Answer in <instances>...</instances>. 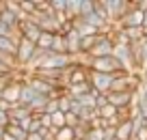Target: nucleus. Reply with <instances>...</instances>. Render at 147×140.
<instances>
[{
    "label": "nucleus",
    "instance_id": "36",
    "mask_svg": "<svg viewBox=\"0 0 147 140\" xmlns=\"http://www.w3.org/2000/svg\"><path fill=\"white\" fill-rule=\"evenodd\" d=\"M115 140H119V138H115Z\"/></svg>",
    "mask_w": 147,
    "mask_h": 140
},
{
    "label": "nucleus",
    "instance_id": "33",
    "mask_svg": "<svg viewBox=\"0 0 147 140\" xmlns=\"http://www.w3.org/2000/svg\"><path fill=\"white\" fill-rule=\"evenodd\" d=\"M134 7H136L138 11L145 13V11H147V0H134Z\"/></svg>",
    "mask_w": 147,
    "mask_h": 140
},
{
    "label": "nucleus",
    "instance_id": "19",
    "mask_svg": "<svg viewBox=\"0 0 147 140\" xmlns=\"http://www.w3.org/2000/svg\"><path fill=\"white\" fill-rule=\"evenodd\" d=\"M52 39H54V32H41L39 41H37V48H39V50H43V52H50Z\"/></svg>",
    "mask_w": 147,
    "mask_h": 140
},
{
    "label": "nucleus",
    "instance_id": "21",
    "mask_svg": "<svg viewBox=\"0 0 147 140\" xmlns=\"http://www.w3.org/2000/svg\"><path fill=\"white\" fill-rule=\"evenodd\" d=\"M67 15L71 19L80 17V0H67Z\"/></svg>",
    "mask_w": 147,
    "mask_h": 140
},
{
    "label": "nucleus",
    "instance_id": "16",
    "mask_svg": "<svg viewBox=\"0 0 147 140\" xmlns=\"http://www.w3.org/2000/svg\"><path fill=\"white\" fill-rule=\"evenodd\" d=\"M50 52H54V54H67V41H65V35H61V32L54 35Z\"/></svg>",
    "mask_w": 147,
    "mask_h": 140
},
{
    "label": "nucleus",
    "instance_id": "12",
    "mask_svg": "<svg viewBox=\"0 0 147 140\" xmlns=\"http://www.w3.org/2000/svg\"><path fill=\"white\" fill-rule=\"evenodd\" d=\"M22 84L24 82L22 80H13L9 86H5V90L0 93V99H5V101H9V104H20V93H22Z\"/></svg>",
    "mask_w": 147,
    "mask_h": 140
},
{
    "label": "nucleus",
    "instance_id": "25",
    "mask_svg": "<svg viewBox=\"0 0 147 140\" xmlns=\"http://www.w3.org/2000/svg\"><path fill=\"white\" fill-rule=\"evenodd\" d=\"M63 127H65V114L63 112L52 114V129H63Z\"/></svg>",
    "mask_w": 147,
    "mask_h": 140
},
{
    "label": "nucleus",
    "instance_id": "13",
    "mask_svg": "<svg viewBox=\"0 0 147 140\" xmlns=\"http://www.w3.org/2000/svg\"><path fill=\"white\" fill-rule=\"evenodd\" d=\"M117 138L119 140H134V123L132 119H125L117 127Z\"/></svg>",
    "mask_w": 147,
    "mask_h": 140
},
{
    "label": "nucleus",
    "instance_id": "11",
    "mask_svg": "<svg viewBox=\"0 0 147 140\" xmlns=\"http://www.w3.org/2000/svg\"><path fill=\"white\" fill-rule=\"evenodd\" d=\"M18 32H20V37H24V39L32 41V43L37 45V41H39V37H41V32H43V30L39 28V24H35L32 19H24V22L20 24Z\"/></svg>",
    "mask_w": 147,
    "mask_h": 140
},
{
    "label": "nucleus",
    "instance_id": "8",
    "mask_svg": "<svg viewBox=\"0 0 147 140\" xmlns=\"http://www.w3.org/2000/svg\"><path fill=\"white\" fill-rule=\"evenodd\" d=\"M89 76H91L89 67H84V65L76 63V58H74V65L67 69V86L82 84V82H89Z\"/></svg>",
    "mask_w": 147,
    "mask_h": 140
},
{
    "label": "nucleus",
    "instance_id": "10",
    "mask_svg": "<svg viewBox=\"0 0 147 140\" xmlns=\"http://www.w3.org/2000/svg\"><path fill=\"white\" fill-rule=\"evenodd\" d=\"M26 84L30 86V88H35L37 93L43 95V97H50L52 95V88H54L48 80H43V78L37 76V73H28V76H26Z\"/></svg>",
    "mask_w": 147,
    "mask_h": 140
},
{
    "label": "nucleus",
    "instance_id": "7",
    "mask_svg": "<svg viewBox=\"0 0 147 140\" xmlns=\"http://www.w3.org/2000/svg\"><path fill=\"white\" fill-rule=\"evenodd\" d=\"M119 65L125 69L128 73H134L136 71V65H134V56H132V50H130V45H115V52H113ZM138 73V71H136Z\"/></svg>",
    "mask_w": 147,
    "mask_h": 140
},
{
    "label": "nucleus",
    "instance_id": "6",
    "mask_svg": "<svg viewBox=\"0 0 147 140\" xmlns=\"http://www.w3.org/2000/svg\"><path fill=\"white\" fill-rule=\"evenodd\" d=\"M113 32V30H110ZM102 35L97 37V43L93 45V50H91V58H102V56H113V52H115V41H113V35Z\"/></svg>",
    "mask_w": 147,
    "mask_h": 140
},
{
    "label": "nucleus",
    "instance_id": "2",
    "mask_svg": "<svg viewBox=\"0 0 147 140\" xmlns=\"http://www.w3.org/2000/svg\"><path fill=\"white\" fill-rule=\"evenodd\" d=\"M89 71H95V73H108V76H117V73H123L125 69L119 65V60H117L115 56H102V58H91Z\"/></svg>",
    "mask_w": 147,
    "mask_h": 140
},
{
    "label": "nucleus",
    "instance_id": "22",
    "mask_svg": "<svg viewBox=\"0 0 147 140\" xmlns=\"http://www.w3.org/2000/svg\"><path fill=\"white\" fill-rule=\"evenodd\" d=\"M95 11V0H80V17H87Z\"/></svg>",
    "mask_w": 147,
    "mask_h": 140
},
{
    "label": "nucleus",
    "instance_id": "14",
    "mask_svg": "<svg viewBox=\"0 0 147 140\" xmlns=\"http://www.w3.org/2000/svg\"><path fill=\"white\" fill-rule=\"evenodd\" d=\"M37 97H39V93H37L35 88H30V86L24 82V84H22V93H20V104L26 106V108H30V104L37 99Z\"/></svg>",
    "mask_w": 147,
    "mask_h": 140
},
{
    "label": "nucleus",
    "instance_id": "3",
    "mask_svg": "<svg viewBox=\"0 0 147 140\" xmlns=\"http://www.w3.org/2000/svg\"><path fill=\"white\" fill-rule=\"evenodd\" d=\"M35 52H37V45L22 37V39L18 41V52H15V65H18V69L28 71V65H30Z\"/></svg>",
    "mask_w": 147,
    "mask_h": 140
},
{
    "label": "nucleus",
    "instance_id": "9",
    "mask_svg": "<svg viewBox=\"0 0 147 140\" xmlns=\"http://www.w3.org/2000/svg\"><path fill=\"white\" fill-rule=\"evenodd\" d=\"M89 82H91V88L95 90V93H100V95H108V93H110V84H113V76L91 71Z\"/></svg>",
    "mask_w": 147,
    "mask_h": 140
},
{
    "label": "nucleus",
    "instance_id": "4",
    "mask_svg": "<svg viewBox=\"0 0 147 140\" xmlns=\"http://www.w3.org/2000/svg\"><path fill=\"white\" fill-rule=\"evenodd\" d=\"M113 26L119 28V30H128V28H143V11H138L136 7H134V2H130V9L125 11V15H123V17H119Z\"/></svg>",
    "mask_w": 147,
    "mask_h": 140
},
{
    "label": "nucleus",
    "instance_id": "1",
    "mask_svg": "<svg viewBox=\"0 0 147 140\" xmlns=\"http://www.w3.org/2000/svg\"><path fill=\"white\" fill-rule=\"evenodd\" d=\"M74 65V58L69 54H54V52H43L41 58L35 63V67H32V71H37V69H69ZM30 73V71H28Z\"/></svg>",
    "mask_w": 147,
    "mask_h": 140
},
{
    "label": "nucleus",
    "instance_id": "27",
    "mask_svg": "<svg viewBox=\"0 0 147 140\" xmlns=\"http://www.w3.org/2000/svg\"><path fill=\"white\" fill-rule=\"evenodd\" d=\"M84 140H104V129H97V127H91Z\"/></svg>",
    "mask_w": 147,
    "mask_h": 140
},
{
    "label": "nucleus",
    "instance_id": "30",
    "mask_svg": "<svg viewBox=\"0 0 147 140\" xmlns=\"http://www.w3.org/2000/svg\"><path fill=\"white\" fill-rule=\"evenodd\" d=\"M13 32H18V30H11L9 26H5V24L0 22V37H11Z\"/></svg>",
    "mask_w": 147,
    "mask_h": 140
},
{
    "label": "nucleus",
    "instance_id": "18",
    "mask_svg": "<svg viewBox=\"0 0 147 140\" xmlns=\"http://www.w3.org/2000/svg\"><path fill=\"white\" fill-rule=\"evenodd\" d=\"M5 131H7V134H9V136H13L15 140H26V138H28V134H26V131H24L22 127L18 125V123H9Z\"/></svg>",
    "mask_w": 147,
    "mask_h": 140
},
{
    "label": "nucleus",
    "instance_id": "23",
    "mask_svg": "<svg viewBox=\"0 0 147 140\" xmlns=\"http://www.w3.org/2000/svg\"><path fill=\"white\" fill-rule=\"evenodd\" d=\"M20 9H22V13L26 15V17H32V15L37 13L35 0H30V2H26V0H22V2H20Z\"/></svg>",
    "mask_w": 147,
    "mask_h": 140
},
{
    "label": "nucleus",
    "instance_id": "31",
    "mask_svg": "<svg viewBox=\"0 0 147 140\" xmlns=\"http://www.w3.org/2000/svg\"><path fill=\"white\" fill-rule=\"evenodd\" d=\"M134 140H147V127H145V125H143L141 129L134 134Z\"/></svg>",
    "mask_w": 147,
    "mask_h": 140
},
{
    "label": "nucleus",
    "instance_id": "20",
    "mask_svg": "<svg viewBox=\"0 0 147 140\" xmlns=\"http://www.w3.org/2000/svg\"><path fill=\"white\" fill-rule=\"evenodd\" d=\"M97 114H100L104 121H110V119H115L117 114H119V110H117L115 106L106 104V106H102V108H97Z\"/></svg>",
    "mask_w": 147,
    "mask_h": 140
},
{
    "label": "nucleus",
    "instance_id": "29",
    "mask_svg": "<svg viewBox=\"0 0 147 140\" xmlns=\"http://www.w3.org/2000/svg\"><path fill=\"white\" fill-rule=\"evenodd\" d=\"M9 123H11L9 112H2V110H0V127H2V129H7V125H9Z\"/></svg>",
    "mask_w": 147,
    "mask_h": 140
},
{
    "label": "nucleus",
    "instance_id": "32",
    "mask_svg": "<svg viewBox=\"0 0 147 140\" xmlns=\"http://www.w3.org/2000/svg\"><path fill=\"white\" fill-rule=\"evenodd\" d=\"M30 123H32V114H30V117H28V119H24L22 123H18V125H20V127H22V129H24V131H26V134H28V127H30Z\"/></svg>",
    "mask_w": 147,
    "mask_h": 140
},
{
    "label": "nucleus",
    "instance_id": "24",
    "mask_svg": "<svg viewBox=\"0 0 147 140\" xmlns=\"http://www.w3.org/2000/svg\"><path fill=\"white\" fill-rule=\"evenodd\" d=\"M50 9L54 13H67V0H50Z\"/></svg>",
    "mask_w": 147,
    "mask_h": 140
},
{
    "label": "nucleus",
    "instance_id": "34",
    "mask_svg": "<svg viewBox=\"0 0 147 140\" xmlns=\"http://www.w3.org/2000/svg\"><path fill=\"white\" fill-rule=\"evenodd\" d=\"M26 140H43V136H41V134H28Z\"/></svg>",
    "mask_w": 147,
    "mask_h": 140
},
{
    "label": "nucleus",
    "instance_id": "17",
    "mask_svg": "<svg viewBox=\"0 0 147 140\" xmlns=\"http://www.w3.org/2000/svg\"><path fill=\"white\" fill-rule=\"evenodd\" d=\"M52 134H54V140H78L76 138V129H71V127L65 125L63 129H50Z\"/></svg>",
    "mask_w": 147,
    "mask_h": 140
},
{
    "label": "nucleus",
    "instance_id": "35",
    "mask_svg": "<svg viewBox=\"0 0 147 140\" xmlns=\"http://www.w3.org/2000/svg\"><path fill=\"white\" fill-rule=\"evenodd\" d=\"M143 78H147V69H145V71H143Z\"/></svg>",
    "mask_w": 147,
    "mask_h": 140
},
{
    "label": "nucleus",
    "instance_id": "5",
    "mask_svg": "<svg viewBox=\"0 0 147 140\" xmlns=\"http://www.w3.org/2000/svg\"><path fill=\"white\" fill-rule=\"evenodd\" d=\"M102 7H104L106 15H108L110 24H115L119 17H123L125 11L130 9V0H102Z\"/></svg>",
    "mask_w": 147,
    "mask_h": 140
},
{
    "label": "nucleus",
    "instance_id": "28",
    "mask_svg": "<svg viewBox=\"0 0 147 140\" xmlns=\"http://www.w3.org/2000/svg\"><path fill=\"white\" fill-rule=\"evenodd\" d=\"M59 112V99H54V97H50V99H48V106H46V114H56Z\"/></svg>",
    "mask_w": 147,
    "mask_h": 140
},
{
    "label": "nucleus",
    "instance_id": "15",
    "mask_svg": "<svg viewBox=\"0 0 147 140\" xmlns=\"http://www.w3.org/2000/svg\"><path fill=\"white\" fill-rule=\"evenodd\" d=\"M28 117H30V110H28L26 106H22V104H15L13 108H11V112H9L11 123H22L24 119H28Z\"/></svg>",
    "mask_w": 147,
    "mask_h": 140
},
{
    "label": "nucleus",
    "instance_id": "26",
    "mask_svg": "<svg viewBox=\"0 0 147 140\" xmlns=\"http://www.w3.org/2000/svg\"><path fill=\"white\" fill-rule=\"evenodd\" d=\"M65 125H67V127H71V129H76V127L80 125V119L76 117L74 112H67V114H65Z\"/></svg>",
    "mask_w": 147,
    "mask_h": 140
}]
</instances>
